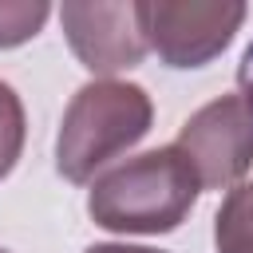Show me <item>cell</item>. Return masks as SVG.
Wrapping results in <instances>:
<instances>
[{"mask_svg": "<svg viewBox=\"0 0 253 253\" xmlns=\"http://www.w3.org/2000/svg\"><path fill=\"white\" fill-rule=\"evenodd\" d=\"M0 253H8V249H0Z\"/></svg>", "mask_w": 253, "mask_h": 253, "instance_id": "11", "label": "cell"}, {"mask_svg": "<svg viewBox=\"0 0 253 253\" xmlns=\"http://www.w3.org/2000/svg\"><path fill=\"white\" fill-rule=\"evenodd\" d=\"M83 253H162V249H146V245H115V241H107V245H91V249H83Z\"/></svg>", "mask_w": 253, "mask_h": 253, "instance_id": "10", "label": "cell"}, {"mask_svg": "<svg viewBox=\"0 0 253 253\" xmlns=\"http://www.w3.org/2000/svg\"><path fill=\"white\" fill-rule=\"evenodd\" d=\"M237 95L249 103V111H253V43L245 47V55H241V67H237Z\"/></svg>", "mask_w": 253, "mask_h": 253, "instance_id": "9", "label": "cell"}, {"mask_svg": "<svg viewBox=\"0 0 253 253\" xmlns=\"http://www.w3.org/2000/svg\"><path fill=\"white\" fill-rule=\"evenodd\" d=\"M217 253H253V182H237L213 217Z\"/></svg>", "mask_w": 253, "mask_h": 253, "instance_id": "6", "label": "cell"}, {"mask_svg": "<svg viewBox=\"0 0 253 253\" xmlns=\"http://www.w3.org/2000/svg\"><path fill=\"white\" fill-rule=\"evenodd\" d=\"M59 24L75 59L95 75L138 67L146 55L134 4H63Z\"/></svg>", "mask_w": 253, "mask_h": 253, "instance_id": "5", "label": "cell"}, {"mask_svg": "<svg viewBox=\"0 0 253 253\" xmlns=\"http://www.w3.org/2000/svg\"><path fill=\"white\" fill-rule=\"evenodd\" d=\"M134 12L146 47L166 67L210 63L245 20V4L233 0H138Z\"/></svg>", "mask_w": 253, "mask_h": 253, "instance_id": "3", "label": "cell"}, {"mask_svg": "<svg viewBox=\"0 0 253 253\" xmlns=\"http://www.w3.org/2000/svg\"><path fill=\"white\" fill-rule=\"evenodd\" d=\"M24 134H28V119H24V103L20 95L0 79V178H8L24 154Z\"/></svg>", "mask_w": 253, "mask_h": 253, "instance_id": "7", "label": "cell"}, {"mask_svg": "<svg viewBox=\"0 0 253 253\" xmlns=\"http://www.w3.org/2000/svg\"><path fill=\"white\" fill-rule=\"evenodd\" d=\"M198 170L202 190H233L253 166V111L241 95H217L198 107L174 142Z\"/></svg>", "mask_w": 253, "mask_h": 253, "instance_id": "4", "label": "cell"}, {"mask_svg": "<svg viewBox=\"0 0 253 253\" xmlns=\"http://www.w3.org/2000/svg\"><path fill=\"white\" fill-rule=\"evenodd\" d=\"M47 16H51V4L43 0H0V47L28 43Z\"/></svg>", "mask_w": 253, "mask_h": 253, "instance_id": "8", "label": "cell"}, {"mask_svg": "<svg viewBox=\"0 0 253 253\" xmlns=\"http://www.w3.org/2000/svg\"><path fill=\"white\" fill-rule=\"evenodd\" d=\"M154 119V103L138 83H119V79H95L83 83L59 123L55 138V170L83 186L91 182L111 158L130 150Z\"/></svg>", "mask_w": 253, "mask_h": 253, "instance_id": "2", "label": "cell"}, {"mask_svg": "<svg viewBox=\"0 0 253 253\" xmlns=\"http://www.w3.org/2000/svg\"><path fill=\"white\" fill-rule=\"evenodd\" d=\"M202 194L198 170L178 146H158L99 174L87 194V213L111 233H170L186 221Z\"/></svg>", "mask_w": 253, "mask_h": 253, "instance_id": "1", "label": "cell"}]
</instances>
